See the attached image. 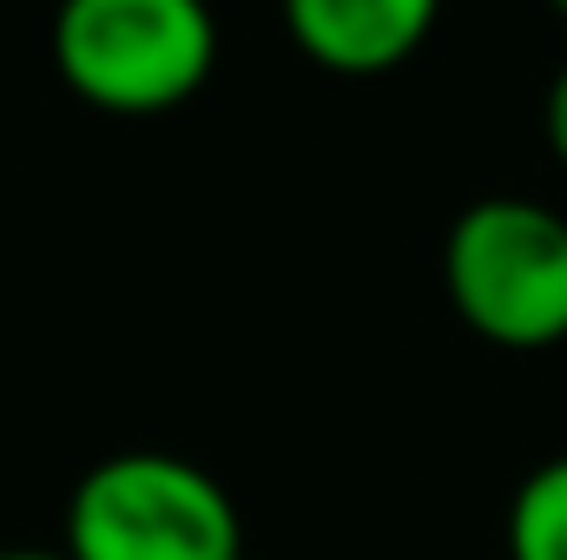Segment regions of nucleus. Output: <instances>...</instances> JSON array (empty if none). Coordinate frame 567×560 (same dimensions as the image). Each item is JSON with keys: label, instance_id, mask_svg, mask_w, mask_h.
<instances>
[{"label": "nucleus", "instance_id": "f257e3e1", "mask_svg": "<svg viewBox=\"0 0 567 560\" xmlns=\"http://www.w3.org/2000/svg\"><path fill=\"white\" fill-rule=\"evenodd\" d=\"M60 548L73 560H245V515L212 468L120 448L73 481Z\"/></svg>", "mask_w": 567, "mask_h": 560}, {"label": "nucleus", "instance_id": "f03ea898", "mask_svg": "<svg viewBox=\"0 0 567 560\" xmlns=\"http://www.w3.org/2000/svg\"><path fill=\"white\" fill-rule=\"evenodd\" d=\"M53 66L73 100L120 120H152L212 80L218 13L205 0H60Z\"/></svg>", "mask_w": 567, "mask_h": 560}, {"label": "nucleus", "instance_id": "7ed1b4c3", "mask_svg": "<svg viewBox=\"0 0 567 560\" xmlns=\"http://www.w3.org/2000/svg\"><path fill=\"white\" fill-rule=\"evenodd\" d=\"M442 290L495 350H555L567 336V218L535 198H482L442 238Z\"/></svg>", "mask_w": 567, "mask_h": 560}, {"label": "nucleus", "instance_id": "20e7f679", "mask_svg": "<svg viewBox=\"0 0 567 560\" xmlns=\"http://www.w3.org/2000/svg\"><path fill=\"white\" fill-rule=\"evenodd\" d=\"M284 33L323 73H390L429 33L442 0H278Z\"/></svg>", "mask_w": 567, "mask_h": 560}, {"label": "nucleus", "instance_id": "39448f33", "mask_svg": "<svg viewBox=\"0 0 567 560\" xmlns=\"http://www.w3.org/2000/svg\"><path fill=\"white\" fill-rule=\"evenodd\" d=\"M508 560H567V455L542 462L508 501Z\"/></svg>", "mask_w": 567, "mask_h": 560}, {"label": "nucleus", "instance_id": "423d86ee", "mask_svg": "<svg viewBox=\"0 0 567 560\" xmlns=\"http://www.w3.org/2000/svg\"><path fill=\"white\" fill-rule=\"evenodd\" d=\"M542 126H548V152L567 165V66L555 73V86H548V106H542Z\"/></svg>", "mask_w": 567, "mask_h": 560}, {"label": "nucleus", "instance_id": "0eeeda50", "mask_svg": "<svg viewBox=\"0 0 567 560\" xmlns=\"http://www.w3.org/2000/svg\"><path fill=\"white\" fill-rule=\"evenodd\" d=\"M0 560H73L66 548H0Z\"/></svg>", "mask_w": 567, "mask_h": 560}, {"label": "nucleus", "instance_id": "6e6552de", "mask_svg": "<svg viewBox=\"0 0 567 560\" xmlns=\"http://www.w3.org/2000/svg\"><path fill=\"white\" fill-rule=\"evenodd\" d=\"M555 7H561V13H567V0H555Z\"/></svg>", "mask_w": 567, "mask_h": 560}]
</instances>
